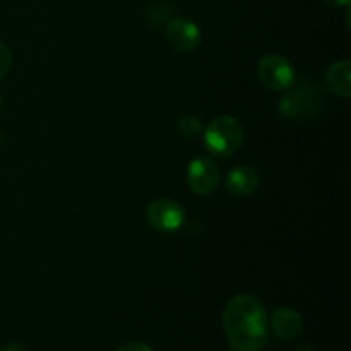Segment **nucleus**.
Masks as SVG:
<instances>
[{"label": "nucleus", "instance_id": "nucleus-1", "mask_svg": "<svg viewBox=\"0 0 351 351\" xmlns=\"http://www.w3.org/2000/svg\"><path fill=\"white\" fill-rule=\"evenodd\" d=\"M223 329L232 351H261L269 339L267 314L252 295L230 298L223 311Z\"/></svg>", "mask_w": 351, "mask_h": 351}, {"label": "nucleus", "instance_id": "nucleus-2", "mask_svg": "<svg viewBox=\"0 0 351 351\" xmlns=\"http://www.w3.org/2000/svg\"><path fill=\"white\" fill-rule=\"evenodd\" d=\"M326 103L328 99L321 86L307 81L281 96L280 113L287 119H307L317 115Z\"/></svg>", "mask_w": 351, "mask_h": 351}, {"label": "nucleus", "instance_id": "nucleus-3", "mask_svg": "<svg viewBox=\"0 0 351 351\" xmlns=\"http://www.w3.org/2000/svg\"><path fill=\"white\" fill-rule=\"evenodd\" d=\"M204 144L216 156H232L243 141V127L235 117L221 115L213 120L204 132Z\"/></svg>", "mask_w": 351, "mask_h": 351}, {"label": "nucleus", "instance_id": "nucleus-4", "mask_svg": "<svg viewBox=\"0 0 351 351\" xmlns=\"http://www.w3.org/2000/svg\"><path fill=\"white\" fill-rule=\"evenodd\" d=\"M146 219L151 228L161 233H173L182 228L185 211L178 202L171 199H156L146 209Z\"/></svg>", "mask_w": 351, "mask_h": 351}, {"label": "nucleus", "instance_id": "nucleus-5", "mask_svg": "<svg viewBox=\"0 0 351 351\" xmlns=\"http://www.w3.org/2000/svg\"><path fill=\"white\" fill-rule=\"evenodd\" d=\"M257 75L273 91H287L295 81L293 67L281 55H266L257 65Z\"/></svg>", "mask_w": 351, "mask_h": 351}, {"label": "nucleus", "instance_id": "nucleus-6", "mask_svg": "<svg viewBox=\"0 0 351 351\" xmlns=\"http://www.w3.org/2000/svg\"><path fill=\"white\" fill-rule=\"evenodd\" d=\"M187 182L192 191L199 195H209L216 191L219 182V170L209 158L197 156L187 168Z\"/></svg>", "mask_w": 351, "mask_h": 351}, {"label": "nucleus", "instance_id": "nucleus-7", "mask_svg": "<svg viewBox=\"0 0 351 351\" xmlns=\"http://www.w3.org/2000/svg\"><path fill=\"white\" fill-rule=\"evenodd\" d=\"M165 34L168 43L182 53L192 51L201 43V29L194 21L185 17H171L165 26Z\"/></svg>", "mask_w": 351, "mask_h": 351}, {"label": "nucleus", "instance_id": "nucleus-8", "mask_svg": "<svg viewBox=\"0 0 351 351\" xmlns=\"http://www.w3.org/2000/svg\"><path fill=\"white\" fill-rule=\"evenodd\" d=\"M267 322L271 326V331L280 339H285V341H291V339L298 338L302 329H304L302 315L295 312L293 308L288 307H280L273 311L271 319Z\"/></svg>", "mask_w": 351, "mask_h": 351}, {"label": "nucleus", "instance_id": "nucleus-9", "mask_svg": "<svg viewBox=\"0 0 351 351\" xmlns=\"http://www.w3.org/2000/svg\"><path fill=\"white\" fill-rule=\"evenodd\" d=\"M257 185H259V177H257L256 170L250 167H235L228 171L225 178L226 191L237 197H245L256 192Z\"/></svg>", "mask_w": 351, "mask_h": 351}, {"label": "nucleus", "instance_id": "nucleus-10", "mask_svg": "<svg viewBox=\"0 0 351 351\" xmlns=\"http://www.w3.org/2000/svg\"><path fill=\"white\" fill-rule=\"evenodd\" d=\"M326 84L329 91L339 98H350L351 95V62L338 60L326 72Z\"/></svg>", "mask_w": 351, "mask_h": 351}, {"label": "nucleus", "instance_id": "nucleus-11", "mask_svg": "<svg viewBox=\"0 0 351 351\" xmlns=\"http://www.w3.org/2000/svg\"><path fill=\"white\" fill-rule=\"evenodd\" d=\"M177 130L185 139H197L204 132L201 120L195 115H182L177 122Z\"/></svg>", "mask_w": 351, "mask_h": 351}, {"label": "nucleus", "instance_id": "nucleus-12", "mask_svg": "<svg viewBox=\"0 0 351 351\" xmlns=\"http://www.w3.org/2000/svg\"><path fill=\"white\" fill-rule=\"evenodd\" d=\"M171 17H173L171 7H168L167 3H163V2L153 3V5L146 10V19L149 21L151 26H154V27L161 26V24H167Z\"/></svg>", "mask_w": 351, "mask_h": 351}, {"label": "nucleus", "instance_id": "nucleus-13", "mask_svg": "<svg viewBox=\"0 0 351 351\" xmlns=\"http://www.w3.org/2000/svg\"><path fill=\"white\" fill-rule=\"evenodd\" d=\"M10 65H12V53H10L9 47L0 41V79L10 71Z\"/></svg>", "mask_w": 351, "mask_h": 351}, {"label": "nucleus", "instance_id": "nucleus-14", "mask_svg": "<svg viewBox=\"0 0 351 351\" xmlns=\"http://www.w3.org/2000/svg\"><path fill=\"white\" fill-rule=\"evenodd\" d=\"M117 351H153L149 345H146V343H141V341H130V343H125V345L120 346Z\"/></svg>", "mask_w": 351, "mask_h": 351}, {"label": "nucleus", "instance_id": "nucleus-15", "mask_svg": "<svg viewBox=\"0 0 351 351\" xmlns=\"http://www.w3.org/2000/svg\"><path fill=\"white\" fill-rule=\"evenodd\" d=\"M2 351H26V350H24V346L19 345V343H9V345L3 346Z\"/></svg>", "mask_w": 351, "mask_h": 351}, {"label": "nucleus", "instance_id": "nucleus-16", "mask_svg": "<svg viewBox=\"0 0 351 351\" xmlns=\"http://www.w3.org/2000/svg\"><path fill=\"white\" fill-rule=\"evenodd\" d=\"M326 2L332 7H343V5L348 7L350 5V0H326Z\"/></svg>", "mask_w": 351, "mask_h": 351}, {"label": "nucleus", "instance_id": "nucleus-17", "mask_svg": "<svg viewBox=\"0 0 351 351\" xmlns=\"http://www.w3.org/2000/svg\"><path fill=\"white\" fill-rule=\"evenodd\" d=\"M295 351H314V348H312V346H308V345H300V346H297V348H295Z\"/></svg>", "mask_w": 351, "mask_h": 351}, {"label": "nucleus", "instance_id": "nucleus-18", "mask_svg": "<svg viewBox=\"0 0 351 351\" xmlns=\"http://www.w3.org/2000/svg\"><path fill=\"white\" fill-rule=\"evenodd\" d=\"M2 105H3V99H2V96H0V110H2Z\"/></svg>", "mask_w": 351, "mask_h": 351}]
</instances>
